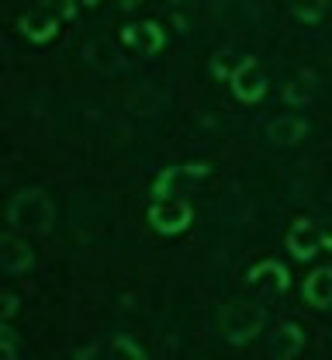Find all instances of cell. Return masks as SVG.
Segmentation results:
<instances>
[{"label":"cell","instance_id":"cell-1","mask_svg":"<svg viewBox=\"0 0 332 360\" xmlns=\"http://www.w3.org/2000/svg\"><path fill=\"white\" fill-rule=\"evenodd\" d=\"M55 222V205L42 191H21L7 205V225L18 236H46Z\"/></svg>","mask_w":332,"mask_h":360},{"label":"cell","instance_id":"cell-2","mask_svg":"<svg viewBox=\"0 0 332 360\" xmlns=\"http://www.w3.org/2000/svg\"><path fill=\"white\" fill-rule=\"evenodd\" d=\"M77 14V0H39L28 14H21L18 28L32 39V42H48L59 25H66Z\"/></svg>","mask_w":332,"mask_h":360},{"label":"cell","instance_id":"cell-3","mask_svg":"<svg viewBox=\"0 0 332 360\" xmlns=\"http://www.w3.org/2000/svg\"><path fill=\"white\" fill-rule=\"evenodd\" d=\"M267 326V309L256 305V302H232L225 305L218 315V329L229 343H249L253 336H260Z\"/></svg>","mask_w":332,"mask_h":360},{"label":"cell","instance_id":"cell-4","mask_svg":"<svg viewBox=\"0 0 332 360\" xmlns=\"http://www.w3.org/2000/svg\"><path fill=\"white\" fill-rule=\"evenodd\" d=\"M194 222V208L184 198H156L149 208V225L163 236H177Z\"/></svg>","mask_w":332,"mask_h":360},{"label":"cell","instance_id":"cell-5","mask_svg":"<svg viewBox=\"0 0 332 360\" xmlns=\"http://www.w3.org/2000/svg\"><path fill=\"white\" fill-rule=\"evenodd\" d=\"M208 174H211L208 163H180V167H170V170H163V174L156 177L152 194H156V198H180V194H187L190 187H197Z\"/></svg>","mask_w":332,"mask_h":360},{"label":"cell","instance_id":"cell-6","mask_svg":"<svg viewBox=\"0 0 332 360\" xmlns=\"http://www.w3.org/2000/svg\"><path fill=\"white\" fill-rule=\"evenodd\" d=\"M229 84H232L239 101H246V104H253V101H260V97L267 94V77H263V70H260V63H256L253 56L239 59V66Z\"/></svg>","mask_w":332,"mask_h":360},{"label":"cell","instance_id":"cell-7","mask_svg":"<svg viewBox=\"0 0 332 360\" xmlns=\"http://www.w3.org/2000/svg\"><path fill=\"white\" fill-rule=\"evenodd\" d=\"M246 284H249L253 291H270V295H281V291H287L291 277H287L284 264H277V260H263V264H256V267L246 274Z\"/></svg>","mask_w":332,"mask_h":360},{"label":"cell","instance_id":"cell-8","mask_svg":"<svg viewBox=\"0 0 332 360\" xmlns=\"http://www.w3.org/2000/svg\"><path fill=\"white\" fill-rule=\"evenodd\" d=\"M121 42L139 49L142 56H156L163 45H166V35L156 21H142V25H125L121 28Z\"/></svg>","mask_w":332,"mask_h":360},{"label":"cell","instance_id":"cell-9","mask_svg":"<svg viewBox=\"0 0 332 360\" xmlns=\"http://www.w3.org/2000/svg\"><path fill=\"white\" fill-rule=\"evenodd\" d=\"M287 250H291V257H298V260H308V257H315V250H319V232H315V225L308 222V219H298V222L287 229Z\"/></svg>","mask_w":332,"mask_h":360},{"label":"cell","instance_id":"cell-10","mask_svg":"<svg viewBox=\"0 0 332 360\" xmlns=\"http://www.w3.org/2000/svg\"><path fill=\"white\" fill-rule=\"evenodd\" d=\"M267 350H270V357H281V360L298 357V354L305 350V333H301L294 322H284V326L274 333V340L267 343Z\"/></svg>","mask_w":332,"mask_h":360},{"label":"cell","instance_id":"cell-11","mask_svg":"<svg viewBox=\"0 0 332 360\" xmlns=\"http://www.w3.org/2000/svg\"><path fill=\"white\" fill-rule=\"evenodd\" d=\"M32 264H35L32 246H28V243H21V239H18V232H14V236H7V239H4V253H0V267L7 270V274H25Z\"/></svg>","mask_w":332,"mask_h":360},{"label":"cell","instance_id":"cell-12","mask_svg":"<svg viewBox=\"0 0 332 360\" xmlns=\"http://www.w3.org/2000/svg\"><path fill=\"white\" fill-rule=\"evenodd\" d=\"M267 135H270V142H277V146H294V142H301V139L308 135V122L298 118V115H284V118H274V122L267 125Z\"/></svg>","mask_w":332,"mask_h":360},{"label":"cell","instance_id":"cell-13","mask_svg":"<svg viewBox=\"0 0 332 360\" xmlns=\"http://www.w3.org/2000/svg\"><path fill=\"white\" fill-rule=\"evenodd\" d=\"M305 302L312 309H329L332 305V267H319L305 281Z\"/></svg>","mask_w":332,"mask_h":360},{"label":"cell","instance_id":"cell-14","mask_svg":"<svg viewBox=\"0 0 332 360\" xmlns=\"http://www.w3.org/2000/svg\"><path fill=\"white\" fill-rule=\"evenodd\" d=\"M315 90H319L315 73H312V70H301V73L284 87V101L287 104H308V101L315 97Z\"/></svg>","mask_w":332,"mask_h":360},{"label":"cell","instance_id":"cell-15","mask_svg":"<svg viewBox=\"0 0 332 360\" xmlns=\"http://www.w3.org/2000/svg\"><path fill=\"white\" fill-rule=\"evenodd\" d=\"M326 4H329V0H291V11H294V18H301L305 25H315V21L326 14Z\"/></svg>","mask_w":332,"mask_h":360},{"label":"cell","instance_id":"cell-16","mask_svg":"<svg viewBox=\"0 0 332 360\" xmlns=\"http://www.w3.org/2000/svg\"><path fill=\"white\" fill-rule=\"evenodd\" d=\"M107 354H111V357H132V360L145 357V350L139 347V343H132L128 336H118V340H111V343H107Z\"/></svg>","mask_w":332,"mask_h":360},{"label":"cell","instance_id":"cell-17","mask_svg":"<svg viewBox=\"0 0 332 360\" xmlns=\"http://www.w3.org/2000/svg\"><path fill=\"white\" fill-rule=\"evenodd\" d=\"M173 4V14H177V25L187 32L190 21H194V11H197V0H170Z\"/></svg>","mask_w":332,"mask_h":360},{"label":"cell","instance_id":"cell-18","mask_svg":"<svg viewBox=\"0 0 332 360\" xmlns=\"http://www.w3.org/2000/svg\"><path fill=\"white\" fill-rule=\"evenodd\" d=\"M236 66H232V52H218V56H211V73H215V77H229V80H232Z\"/></svg>","mask_w":332,"mask_h":360},{"label":"cell","instance_id":"cell-19","mask_svg":"<svg viewBox=\"0 0 332 360\" xmlns=\"http://www.w3.org/2000/svg\"><path fill=\"white\" fill-rule=\"evenodd\" d=\"M0 350H4V357H7V360H18V357H21L18 336H14V329H7V326H4V333H0Z\"/></svg>","mask_w":332,"mask_h":360},{"label":"cell","instance_id":"cell-20","mask_svg":"<svg viewBox=\"0 0 332 360\" xmlns=\"http://www.w3.org/2000/svg\"><path fill=\"white\" fill-rule=\"evenodd\" d=\"M14 312H18V298L14 295H4V319H11Z\"/></svg>","mask_w":332,"mask_h":360},{"label":"cell","instance_id":"cell-21","mask_svg":"<svg viewBox=\"0 0 332 360\" xmlns=\"http://www.w3.org/2000/svg\"><path fill=\"white\" fill-rule=\"evenodd\" d=\"M319 239H322V246H326V250H332V219L326 222V229L319 232Z\"/></svg>","mask_w":332,"mask_h":360},{"label":"cell","instance_id":"cell-22","mask_svg":"<svg viewBox=\"0 0 332 360\" xmlns=\"http://www.w3.org/2000/svg\"><path fill=\"white\" fill-rule=\"evenodd\" d=\"M87 4H97V0H87Z\"/></svg>","mask_w":332,"mask_h":360}]
</instances>
